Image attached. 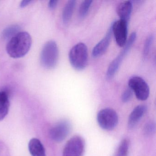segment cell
Listing matches in <instances>:
<instances>
[{
	"instance_id": "obj_1",
	"label": "cell",
	"mask_w": 156,
	"mask_h": 156,
	"mask_svg": "<svg viewBox=\"0 0 156 156\" xmlns=\"http://www.w3.org/2000/svg\"><path fill=\"white\" fill-rule=\"evenodd\" d=\"M32 43L30 35L27 32L20 31L9 41L6 51L12 58H21L29 51Z\"/></svg>"
},
{
	"instance_id": "obj_2",
	"label": "cell",
	"mask_w": 156,
	"mask_h": 156,
	"mask_svg": "<svg viewBox=\"0 0 156 156\" xmlns=\"http://www.w3.org/2000/svg\"><path fill=\"white\" fill-rule=\"evenodd\" d=\"M87 46L83 43L75 44L70 50L69 59L72 66L78 71L83 70L88 62Z\"/></svg>"
},
{
	"instance_id": "obj_3",
	"label": "cell",
	"mask_w": 156,
	"mask_h": 156,
	"mask_svg": "<svg viewBox=\"0 0 156 156\" xmlns=\"http://www.w3.org/2000/svg\"><path fill=\"white\" fill-rule=\"evenodd\" d=\"M59 58V49L56 42L53 41L47 42L41 51V62L46 69H53L56 66Z\"/></svg>"
},
{
	"instance_id": "obj_4",
	"label": "cell",
	"mask_w": 156,
	"mask_h": 156,
	"mask_svg": "<svg viewBox=\"0 0 156 156\" xmlns=\"http://www.w3.org/2000/svg\"><path fill=\"white\" fill-rule=\"evenodd\" d=\"M136 38V32L132 33L128 39L126 45L123 47V49L121 50L119 54L109 65L106 73V77L108 79H112L114 77L118 70L122 61L135 42Z\"/></svg>"
},
{
	"instance_id": "obj_5",
	"label": "cell",
	"mask_w": 156,
	"mask_h": 156,
	"mask_svg": "<svg viewBox=\"0 0 156 156\" xmlns=\"http://www.w3.org/2000/svg\"><path fill=\"white\" fill-rule=\"evenodd\" d=\"M97 121L100 127L107 130L114 129L118 123V116L116 112L110 108L102 109L97 115Z\"/></svg>"
},
{
	"instance_id": "obj_6",
	"label": "cell",
	"mask_w": 156,
	"mask_h": 156,
	"mask_svg": "<svg viewBox=\"0 0 156 156\" xmlns=\"http://www.w3.org/2000/svg\"><path fill=\"white\" fill-rule=\"evenodd\" d=\"M129 88L139 100L145 101L149 96L150 89L146 81L140 76H132L128 81Z\"/></svg>"
},
{
	"instance_id": "obj_7",
	"label": "cell",
	"mask_w": 156,
	"mask_h": 156,
	"mask_svg": "<svg viewBox=\"0 0 156 156\" xmlns=\"http://www.w3.org/2000/svg\"><path fill=\"white\" fill-rule=\"evenodd\" d=\"M85 147L83 139L79 136H74L66 144L62 156H83Z\"/></svg>"
},
{
	"instance_id": "obj_8",
	"label": "cell",
	"mask_w": 156,
	"mask_h": 156,
	"mask_svg": "<svg viewBox=\"0 0 156 156\" xmlns=\"http://www.w3.org/2000/svg\"><path fill=\"white\" fill-rule=\"evenodd\" d=\"M111 26L117 44L119 47H124L128 40V23L119 20L113 23Z\"/></svg>"
},
{
	"instance_id": "obj_9",
	"label": "cell",
	"mask_w": 156,
	"mask_h": 156,
	"mask_svg": "<svg viewBox=\"0 0 156 156\" xmlns=\"http://www.w3.org/2000/svg\"><path fill=\"white\" fill-rule=\"evenodd\" d=\"M71 129V123L67 120H62L51 129L50 137L55 142H62L69 135Z\"/></svg>"
},
{
	"instance_id": "obj_10",
	"label": "cell",
	"mask_w": 156,
	"mask_h": 156,
	"mask_svg": "<svg viewBox=\"0 0 156 156\" xmlns=\"http://www.w3.org/2000/svg\"><path fill=\"white\" fill-rule=\"evenodd\" d=\"M111 26L108 30L105 37L96 44L92 51L93 57H98L105 53L107 50L111 41L112 35Z\"/></svg>"
},
{
	"instance_id": "obj_11",
	"label": "cell",
	"mask_w": 156,
	"mask_h": 156,
	"mask_svg": "<svg viewBox=\"0 0 156 156\" xmlns=\"http://www.w3.org/2000/svg\"><path fill=\"white\" fill-rule=\"evenodd\" d=\"M147 106L139 105L133 109L129 118L128 126L129 128H133L137 124L147 112Z\"/></svg>"
},
{
	"instance_id": "obj_12",
	"label": "cell",
	"mask_w": 156,
	"mask_h": 156,
	"mask_svg": "<svg viewBox=\"0 0 156 156\" xmlns=\"http://www.w3.org/2000/svg\"><path fill=\"white\" fill-rule=\"evenodd\" d=\"M133 9L132 2L126 1L119 4L117 8V13L120 18L128 23Z\"/></svg>"
},
{
	"instance_id": "obj_13",
	"label": "cell",
	"mask_w": 156,
	"mask_h": 156,
	"mask_svg": "<svg viewBox=\"0 0 156 156\" xmlns=\"http://www.w3.org/2000/svg\"><path fill=\"white\" fill-rule=\"evenodd\" d=\"M29 149L32 156H46L44 147L38 139L33 138L30 140Z\"/></svg>"
},
{
	"instance_id": "obj_14",
	"label": "cell",
	"mask_w": 156,
	"mask_h": 156,
	"mask_svg": "<svg viewBox=\"0 0 156 156\" xmlns=\"http://www.w3.org/2000/svg\"><path fill=\"white\" fill-rule=\"evenodd\" d=\"M9 107V94L6 91H0V120L4 119L7 115Z\"/></svg>"
},
{
	"instance_id": "obj_15",
	"label": "cell",
	"mask_w": 156,
	"mask_h": 156,
	"mask_svg": "<svg viewBox=\"0 0 156 156\" xmlns=\"http://www.w3.org/2000/svg\"><path fill=\"white\" fill-rule=\"evenodd\" d=\"M76 4V1L74 0H71L67 2L64 7L62 13V19L65 24L68 23L72 18Z\"/></svg>"
},
{
	"instance_id": "obj_16",
	"label": "cell",
	"mask_w": 156,
	"mask_h": 156,
	"mask_svg": "<svg viewBox=\"0 0 156 156\" xmlns=\"http://www.w3.org/2000/svg\"><path fill=\"white\" fill-rule=\"evenodd\" d=\"M20 27L16 24L8 26L3 30L2 37L4 40H9L20 32Z\"/></svg>"
},
{
	"instance_id": "obj_17",
	"label": "cell",
	"mask_w": 156,
	"mask_h": 156,
	"mask_svg": "<svg viewBox=\"0 0 156 156\" xmlns=\"http://www.w3.org/2000/svg\"><path fill=\"white\" fill-rule=\"evenodd\" d=\"M129 149V140L124 139L120 142L114 156H128Z\"/></svg>"
},
{
	"instance_id": "obj_18",
	"label": "cell",
	"mask_w": 156,
	"mask_h": 156,
	"mask_svg": "<svg viewBox=\"0 0 156 156\" xmlns=\"http://www.w3.org/2000/svg\"><path fill=\"white\" fill-rule=\"evenodd\" d=\"M92 1H84L81 3L79 7L78 14L81 19L84 18L88 13L89 9L92 5Z\"/></svg>"
},
{
	"instance_id": "obj_19",
	"label": "cell",
	"mask_w": 156,
	"mask_h": 156,
	"mask_svg": "<svg viewBox=\"0 0 156 156\" xmlns=\"http://www.w3.org/2000/svg\"><path fill=\"white\" fill-rule=\"evenodd\" d=\"M153 40H154V36L152 34H151L149 35L145 41L144 48H143V55L145 58H146L149 54L151 45L153 43Z\"/></svg>"
},
{
	"instance_id": "obj_20",
	"label": "cell",
	"mask_w": 156,
	"mask_h": 156,
	"mask_svg": "<svg viewBox=\"0 0 156 156\" xmlns=\"http://www.w3.org/2000/svg\"><path fill=\"white\" fill-rule=\"evenodd\" d=\"M133 96V91L129 88L126 89L122 94L121 99L124 103L129 102Z\"/></svg>"
},
{
	"instance_id": "obj_21",
	"label": "cell",
	"mask_w": 156,
	"mask_h": 156,
	"mask_svg": "<svg viewBox=\"0 0 156 156\" xmlns=\"http://www.w3.org/2000/svg\"><path fill=\"white\" fill-rule=\"evenodd\" d=\"M155 130V123L152 122H148L144 127V133L145 135L149 136L154 133Z\"/></svg>"
},
{
	"instance_id": "obj_22",
	"label": "cell",
	"mask_w": 156,
	"mask_h": 156,
	"mask_svg": "<svg viewBox=\"0 0 156 156\" xmlns=\"http://www.w3.org/2000/svg\"><path fill=\"white\" fill-rule=\"evenodd\" d=\"M58 1H55V0H51L48 3V7L51 9H54L58 4Z\"/></svg>"
},
{
	"instance_id": "obj_23",
	"label": "cell",
	"mask_w": 156,
	"mask_h": 156,
	"mask_svg": "<svg viewBox=\"0 0 156 156\" xmlns=\"http://www.w3.org/2000/svg\"><path fill=\"white\" fill-rule=\"evenodd\" d=\"M32 2V1H31V0H24L23 1H22L21 2L20 7L21 8L26 7L27 5L30 4Z\"/></svg>"
}]
</instances>
